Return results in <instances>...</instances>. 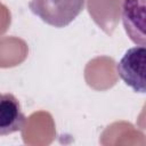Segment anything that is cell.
<instances>
[{
  "instance_id": "cell-1",
  "label": "cell",
  "mask_w": 146,
  "mask_h": 146,
  "mask_svg": "<svg viewBox=\"0 0 146 146\" xmlns=\"http://www.w3.org/2000/svg\"><path fill=\"white\" fill-rule=\"evenodd\" d=\"M84 2L86 0H31L29 7L44 23L64 27L80 15Z\"/></svg>"
},
{
  "instance_id": "cell-2",
  "label": "cell",
  "mask_w": 146,
  "mask_h": 146,
  "mask_svg": "<svg viewBox=\"0 0 146 146\" xmlns=\"http://www.w3.org/2000/svg\"><path fill=\"white\" fill-rule=\"evenodd\" d=\"M145 56L144 46L133 47L125 51L116 65L119 76L136 92H145Z\"/></svg>"
},
{
  "instance_id": "cell-3",
  "label": "cell",
  "mask_w": 146,
  "mask_h": 146,
  "mask_svg": "<svg viewBox=\"0 0 146 146\" xmlns=\"http://www.w3.org/2000/svg\"><path fill=\"white\" fill-rule=\"evenodd\" d=\"M26 116L18 99L13 94H0V136L22 131Z\"/></svg>"
}]
</instances>
